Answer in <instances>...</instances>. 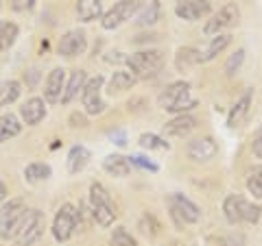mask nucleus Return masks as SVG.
Segmentation results:
<instances>
[{"mask_svg": "<svg viewBox=\"0 0 262 246\" xmlns=\"http://www.w3.org/2000/svg\"><path fill=\"white\" fill-rule=\"evenodd\" d=\"M160 107L164 111H170V113H186L196 107V101L190 96V85L186 83V81H175V83H170L164 92L160 94L158 98Z\"/></svg>", "mask_w": 262, "mask_h": 246, "instance_id": "1", "label": "nucleus"}, {"mask_svg": "<svg viewBox=\"0 0 262 246\" xmlns=\"http://www.w3.org/2000/svg\"><path fill=\"white\" fill-rule=\"evenodd\" d=\"M27 205L22 199H13L0 207V237L3 240H15L27 218Z\"/></svg>", "mask_w": 262, "mask_h": 246, "instance_id": "2", "label": "nucleus"}, {"mask_svg": "<svg viewBox=\"0 0 262 246\" xmlns=\"http://www.w3.org/2000/svg\"><path fill=\"white\" fill-rule=\"evenodd\" d=\"M127 65L136 79H153L164 68V55L160 51H140L127 57Z\"/></svg>", "mask_w": 262, "mask_h": 246, "instance_id": "3", "label": "nucleus"}, {"mask_svg": "<svg viewBox=\"0 0 262 246\" xmlns=\"http://www.w3.org/2000/svg\"><path fill=\"white\" fill-rule=\"evenodd\" d=\"M90 205H92V216L101 227H110L116 218V205H114L112 196L101 183L90 185Z\"/></svg>", "mask_w": 262, "mask_h": 246, "instance_id": "4", "label": "nucleus"}, {"mask_svg": "<svg viewBox=\"0 0 262 246\" xmlns=\"http://www.w3.org/2000/svg\"><path fill=\"white\" fill-rule=\"evenodd\" d=\"M77 225H79V211L72 203H63L59 211L55 216V223H53V235L57 242H66L70 240L77 231Z\"/></svg>", "mask_w": 262, "mask_h": 246, "instance_id": "5", "label": "nucleus"}, {"mask_svg": "<svg viewBox=\"0 0 262 246\" xmlns=\"http://www.w3.org/2000/svg\"><path fill=\"white\" fill-rule=\"evenodd\" d=\"M140 7H142L140 0H118V3H114V7L103 15V20H101L103 29L114 31V29L122 27V24L129 22L138 11H140Z\"/></svg>", "mask_w": 262, "mask_h": 246, "instance_id": "6", "label": "nucleus"}, {"mask_svg": "<svg viewBox=\"0 0 262 246\" xmlns=\"http://www.w3.org/2000/svg\"><path fill=\"white\" fill-rule=\"evenodd\" d=\"M241 18V9H238V5L236 3H225L221 9L212 15V18L208 20V24L203 27V33L210 37H214V35H221L225 29H232L236 22H238Z\"/></svg>", "mask_w": 262, "mask_h": 246, "instance_id": "7", "label": "nucleus"}, {"mask_svg": "<svg viewBox=\"0 0 262 246\" xmlns=\"http://www.w3.org/2000/svg\"><path fill=\"white\" fill-rule=\"evenodd\" d=\"M44 229H46V218L39 209H29L27 211V218L22 223V229L18 233V242L20 246H33L39 237L44 235Z\"/></svg>", "mask_w": 262, "mask_h": 246, "instance_id": "8", "label": "nucleus"}, {"mask_svg": "<svg viewBox=\"0 0 262 246\" xmlns=\"http://www.w3.org/2000/svg\"><path fill=\"white\" fill-rule=\"evenodd\" d=\"M103 83H105V79L98 75L94 79H90L83 87V92H81V103H83V109H85V113H90V116H98V113L105 111V103H103V96H101Z\"/></svg>", "mask_w": 262, "mask_h": 246, "instance_id": "9", "label": "nucleus"}, {"mask_svg": "<svg viewBox=\"0 0 262 246\" xmlns=\"http://www.w3.org/2000/svg\"><path fill=\"white\" fill-rule=\"evenodd\" d=\"M210 11H212L210 0H179L177 7H175L177 18H182L186 22H194V20L206 18Z\"/></svg>", "mask_w": 262, "mask_h": 246, "instance_id": "10", "label": "nucleus"}, {"mask_svg": "<svg viewBox=\"0 0 262 246\" xmlns=\"http://www.w3.org/2000/svg\"><path fill=\"white\" fill-rule=\"evenodd\" d=\"M216 153H219V146L212 137H196L188 144V157L192 161H199V163L214 159Z\"/></svg>", "mask_w": 262, "mask_h": 246, "instance_id": "11", "label": "nucleus"}, {"mask_svg": "<svg viewBox=\"0 0 262 246\" xmlns=\"http://www.w3.org/2000/svg\"><path fill=\"white\" fill-rule=\"evenodd\" d=\"M85 48H88V37H85V33L79 29L68 31L59 39V53L63 57H77L81 53H85Z\"/></svg>", "mask_w": 262, "mask_h": 246, "instance_id": "12", "label": "nucleus"}, {"mask_svg": "<svg viewBox=\"0 0 262 246\" xmlns=\"http://www.w3.org/2000/svg\"><path fill=\"white\" fill-rule=\"evenodd\" d=\"M66 89V70L63 68H55L51 70V75L46 79V87H44V96L48 103H57L61 98Z\"/></svg>", "mask_w": 262, "mask_h": 246, "instance_id": "13", "label": "nucleus"}, {"mask_svg": "<svg viewBox=\"0 0 262 246\" xmlns=\"http://www.w3.org/2000/svg\"><path fill=\"white\" fill-rule=\"evenodd\" d=\"M170 201H173V211L182 216L184 223H199L201 209L196 207L190 199H186L184 194H173V199Z\"/></svg>", "mask_w": 262, "mask_h": 246, "instance_id": "14", "label": "nucleus"}, {"mask_svg": "<svg viewBox=\"0 0 262 246\" xmlns=\"http://www.w3.org/2000/svg\"><path fill=\"white\" fill-rule=\"evenodd\" d=\"M20 113H22V118L29 127H35L46 118V105H44L42 98H37V96L29 98V101L24 103V107L20 109Z\"/></svg>", "mask_w": 262, "mask_h": 246, "instance_id": "15", "label": "nucleus"}, {"mask_svg": "<svg viewBox=\"0 0 262 246\" xmlns=\"http://www.w3.org/2000/svg\"><path fill=\"white\" fill-rule=\"evenodd\" d=\"M196 127V120L190 116V113H179L173 120H168L164 125V133L166 135H175V137H184Z\"/></svg>", "mask_w": 262, "mask_h": 246, "instance_id": "16", "label": "nucleus"}, {"mask_svg": "<svg viewBox=\"0 0 262 246\" xmlns=\"http://www.w3.org/2000/svg\"><path fill=\"white\" fill-rule=\"evenodd\" d=\"M249 107H251V89H247L238 101L234 103V107L229 109V116H227V127L236 129L245 120V116L249 113Z\"/></svg>", "mask_w": 262, "mask_h": 246, "instance_id": "17", "label": "nucleus"}, {"mask_svg": "<svg viewBox=\"0 0 262 246\" xmlns=\"http://www.w3.org/2000/svg\"><path fill=\"white\" fill-rule=\"evenodd\" d=\"M85 83H88V77H85V72H83V70L72 72V75H70V81H68V85H66L63 94H61V103H63V105H68V103L75 101V98L79 96V92H83Z\"/></svg>", "mask_w": 262, "mask_h": 246, "instance_id": "18", "label": "nucleus"}, {"mask_svg": "<svg viewBox=\"0 0 262 246\" xmlns=\"http://www.w3.org/2000/svg\"><path fill=\"white\" fill-rule=\"evenodd\" d=\"M243 207H245V199L243 196H227V199L223 201V214L227 218L229 225H238L243 223Z\"/></svg>", "mask_w": 262, "mask_h": 246, "instance_id": "19", "label": "nucleus"}, {"mask_svg": "<svg viewBox=\"0 0 262 246\" xmlns=\"http://www.w3.org/2000/svg\"><path fill=\"white\" fill-rule=\"evenodd\" d=\"M103 168H105L107 175L122 179L131 172V163H129V157H122V155H110V157H105Z\"/></svg>", "mask_w": 262, "mask_h": 246, "instance_id": "20", "label": "nucleus"}, {"mask_svg": "<svg viewBox=\"0 0 262 246\" xmlns=\"http://www.w3.org/2000/svg\"><path fill=\"white\" fill-rule=\"evenodd\" d=\"M103 13V0H77V15L81 22H94Z\"/></svg>", "mask_w": 262, "mask_h": 246, "instance_id": "21", "label": "nucleus"}, {"mask_svg": "<svg viewBox=\"0 0 262 246\" xmlns=\"http://www.w3.org/2000/svg\"><path fill=\"white\" fill-rule=\"evenodd\" d=\"M92 159V153H90L85 146H72L70 153H68V170H70V175H77V172H81L85 166H88V161Z\"/></svg>", "mask_w": 262, "mask_h": 246, "instance_id": "22", "label": "nucleus"}, {"mask_svg": "<svg viewBox=\"0 0 262 246\" xmlns=\"http://www.w3.org/2000/svg\"><path fill=\"white\" fill-rule=\"evenodd\" d=\"M199 63H203V59H201V53L196 51V48H179L177 51V57H175V68L179 70V72H184V70H190V68H194V65H199Z\"/></svg>", "mask_w": 262, "mask_h": 246, "instance_id": "23", "label": "nucleus"}, {"mask_svg": "<svg viewBox=\"0 0 262 246\" xmlns=\"http://www.w3.org/2000/svg\"><path fill=\"white\" fill-rule=\"evenodd\" d=\"M22 131V125L20 120L13 116V113H5V116H0V144L7 142V139H11L15 135H20Z\"/></svg>", "mask_w": 262, "mask_h": 246, "instance_id": "24", "label": "nucleus"}, {"mask_svg": "<svg viewBox=\"0 0 262 246\" xmlns=\"http://www.w3.org/2000/svg\"><path fill=\"white\" fill-rule=\"evenodd\" d=\"M18 39V24L15 22H0V55L15 44Z\"/></svg>", "mask_w": 262, "mask_h": 246, "instance_id": "25", "label": "nucleus"}, {"mask_svg": "<svg viewBox=\"0 0 262 246\" xmlns=\"http://www.w3.org/2000/svg\"><path fill=\"white\" fill-rule=\"evenodd\" d=\"M20 92H22V85L13 79L0 83V107H7V105L15 103L20 98Z\"/></svg>", "mask_w": 262, "mask_h": 246, "instance_id": "26", "label": "nucleus"}, {"mask_svg": "<svg viewBox=\"0 0 262 246\" xmlns=\"http://www.w3.org/2000/svg\"><path fill=\"white\" fill-rule=\"evenodd\" d=\"M229 42H232V37L225 35V33H221V35H214V37H212V42H210V46L206 48V53L201 55V59H203V61H212L219 53L225 51V48L229 46Z\"/></svg>", "mask_w": 262, "mask_h": 246, "instance_id": "27", "label": "nucleus"}, {"mask_svg": "<svg viewBox=\"0 0 262 246\" xmlns=\"http://www.w3.org/2000/svg\"><path fill=\"white\" fill-rule=\"evenodd\" d=\"M51 175H53V170H51V166H48V163H39V161H35V163H29V166L24 168V177H27L31 183L46 181V179L51 177Z\"/></svg>", "mask_w": 262, "mask_h": 246, "instance_id": "28", "label": "nucleus"}, {"mask_svg": "<svg viewBox=\"0 0 262 246\" xmlns=\"http://www.w3.org/2000/svg\"><path fill=\"white\" fill-rule=\"evenodd\" d=\"M136 77L131 72H114V77L110 79V92H125V89H131L136 85Z\"/></svg>", "mask_w": 262, "mask_h": 246, "instance_id": "29", "label": "nucleus"}, {"mask_svg": "<svg viewBox=\"0 0 262 246\" xmlns=\"http://www.w3.org/2000/svg\"><path fill=\"white\" fill-rule=\"evenodd\" d=\"M158 18H160V5L153 0V3H149L140 13H138L136 22L140 24V27H151V24L158 22Z\"/></svg>", "mask_w": 262, "mask_h": 246, "instance_id": "30", "label": "nucleus"}, {"mask_svg": "<svg viewBox=\"0 0 262 246\" xmlns=\"http://www.w3.org/2000/svg\"><path fill=\"white\" fill-rule=\"evenodd\" d=\"M140 146L142 149H149V151H168L170 149V144L166 142V139L155 135V133H142L140 135Z\"/></svg>", "mask_w": 262, "mask_h": 246, "instance_id": "31", "label": "nucleus"}, {"mask_svg": "<svg viewBox=\"0 0 262 246\" xmlns=\"http://www.w3.org/2000/svg\"><path fill=\"white\" fill-rule=\"evenodd\" d=\"M247 190L253 199H262V168H256L247 179Z\"/></svg>", "mask_w": 262, "mask_h": 246, "instance_id": "32", "label": "nucleus"}, {"mask_svg": "<svg viewBox=\"0 0 262 246\" xmlns=\"http://www.w3.org/2000/svg\"><path fill=\"white\" fill-rule=\"evenodd\" d=\"M243 61H245V51H243V48H238V51H236V53L227 59V63H225V75H227V77H234L236 72L241 70Z\"/></svg>", "mask_w": 262, "mask_h": 246, "instance_id": "33", "label": "nucleus"}, {"mask_svg": "<svg viewBox=\"0 0 262 246\" xmlns=\"http://www.w3.org/2000/svg\"><path fill=\"white\" fill-rule=\"evenodd\" d=\"M112 246H136V240L122 227H118L116 231L112 233Z\"/></svg>", "mask_w": 262, "mask_h": 246, "instance_id": "34", "label": "nucleus"}, {"mask_svg": "<svg viewBox=\"0 0 262 246\" xmlns=\"http://www.w3.org/2000/svg\"><path fill=\"white\" fill-rule=\"evenodd\" d=\"M260 214H262V209L258 207V205H251L245 201V207H243V223H258L260 220Z\"/></svg>", "mask_w": 262, "mask_h": 246, "instance_id": "35", "label": "nucleus"}, {"mask_svg": "<svg viewBox=\"0 0 262 246\" xmlns=\"http://www.w3.org/2000/svg\"><path fill=\"white\" fill-rule=\"evenodd\" d=\"M129 163H131V166H138V168H142V170L158 172V163L149 161L146 157H142V155H134V157H129Z\"/></svg>", "mask_w": 262, "mask_h": 246, "instance_id": "36", "label": "nucleus"}, {"mask_svg": "<svg viewBox=\"0 0 262 246\" xmlns=\"http://www.w3.org/2000/svg\"><path fill=\"white\" fill-rule=\"evenodd\" d=\"M251 151H253V155H256V157H258V159H262V127L258 129V133H256V137H253Z\"/></svg>", "mask_w": 262, "mask_h": 246, "instance_id": "37", "label": "nucleus"}, {"mask_svg": "<svg viewBox=\"0 0 262 246\" xmlns=\"http://www.w3.org/2000/svg\"><path fill=\"white\" fill-rule=\"evenodd\" d=\"M33 5H35V0H11V7L15 11H29L33 9Z\"/></svg>", "mask_w": 262, "mask_h": 246, "instance_id": "38", "label": "nucleus"}, {"mask_svg": "<svg viewBox=\"0 0 262 246\" xmlns=\"http://www.w3.org/2000/svg\"><path fill=\"white\" fill-rule=\"evenodd\" d=\"M110 137H112V139H116V144H118V146H125V144H127L125 133H122V131H116V133H110Z\"/></svg>", "mask_w": 262, "mask_h": 246, "instance_id": "39", "label": "nucleus"}, {"mask_svg": "<svg viewBox=\"0 0 262 246\" xmlns=\"http://www.w3.org/2000/svg\"><path fill=\"white\" fill-rule=\"evenodd\" d=\"M5 196H7V187H5V183L0 181V203L5 201Z\"/></svg>", "mask_w": 262, "mask_h": 246, "instance_id": "40", "label": "nucleus"}, {"mask_svg": "<svg viewBox=\"0 0 262 246\" xmlns=\"http://www.w3.org/2000/svg\"><path fill=\"white\" fill-rule=\"evenodd\" d=\"M0 5H3V0H0Z\"/></svg>", "mask_w": 262, "mask_h": 246, "instance_id": "41", "label": "nucleus"}]
</instances>
